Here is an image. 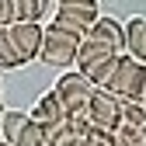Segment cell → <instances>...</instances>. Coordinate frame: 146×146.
Masks as SVG:
<instances>
[{"instance_id":"6da1fadb","label":"cell","mask_w":146,"mask_h":146,"mask_svg":"<svg viewBox=\"0 0 146 146\" xmlns=\"http://www.w3.org/2000/svg\"><path fill=\"white\" fill-rule=\"evenodd\" d=\"M98 21H101V14H98L94 0H59L56 14H52V25L70 31V35H77V38H87Z\"/></svg>"},{"instance_id":"7a4b0ae2","label":"cell","mask_w":146,"mask_h":146,"mask_svg":"<svg viewBox=\"0 0 146 146\" xmlns=\"http://www.w3.org/2000/svg\"><path fill=\"white\" fill-rule=\"evenodd\" d=\"M108 94H115L118 101H146V63L122 56L118 73L108 84Z\"/></svg>"},{"instance_id":"3957f363","label":"cell","mask_w":146,"mask_h":146,"mask_svg":"<svg viewBox=\"0 0 146 146\" xmlns=\"http://www.w3.org/2000/svg\"><path fill=\"white\" fill-rule=\"evenodd\" d=\"M56 98L63 101V108L70 115H80V111H87V104H90V98H94V84H90L80 70H70V73H63V77L56 80Z\"/></svg>"},{"instance_id":"277c9868","label":"cell","mask_w":146,"mask_h":146,"mask_svg":"<svg viewBox=\"0 0 146 146\" xmlns=\"http://www.w3.org/2000/svg\"><path fill=\"white\" fill-rule=\"evenodd\" d=\"M80 42L84 38H77V35H70V31H63L56 25H49L38 59L45 66H73V63H77V52H80Z\"/></svg>"},{"instance_id":"5b68a950","label":"cell","mask_w":146,"mask_h":146,"mask_svg":"<svg viewBox=\"0 0 146 146\" xmlns=\"http://www.w3.org/2000/svg\"><path fill=\"white\" fill-rule=\"evenodd\" d=\"M87 125H90V132H115L122 125V101L98 87L87 104Z\"/></svg>"},{"instance_id":"8992f818","label":"cell","mask_w":146,"mask_h":146,"mask_svg":"<svg viewBox=\"0 0 146 146\" xmlns=\"http://www.w3.org/2000/svg\"><path fill=\"white\" fill-rule=\"evenodd\" d=\"M7 35H11V45H14V52H17V59H21V66L42 56V42H45V28H42V25L14 21V25L7 28Z\"/></svg>"},{"instance_id":"52a82bcc","label":"cell","mask_w":146,"mask_h":146,"mask_svg":"<svg viewBox=\"0 0 146 146\" xmlns=\"http://www.w3.org/2000/svg\"><path fill=\"white\" fill-rule=\"evenodd\" d=\"M122 56H125V52H111V56H101V59H94V63L80 66V73H84V77L94 84V87L108 90L111 77H115V73H118V66H122Z\"/></svg>"},{"instance_id":"ba28073f","label":"cell","mask_w":146,"mask_h":146,"mask_svg":"<svg viewBox=\"0 0 146 146\" xmlns=\"http://www.w3.org/2000/svg\"><path fill=\"white\" fill-rule=\"evenodd\" d=\"M87 38H98L104 45H111L115 52H125V25H118L115 17H101V21L90 28Z\"/></svg>"},{"instance_id":"9c48e42d","label":"cell","mask_w":146,"mask_h":146,"mask_svg":"<svg viewBox=\"0 0 146 146\" xmlns=\"http://www.w3.org/2000/svg\"><path fill=\"white\" fill-rule=\"evenodd\" d=\"M125 56L146 63V17H132L125 25Z\"/></svg>"},{"instance_id":"30bf717a","label":"cell","mask_w":146,"mask_h":146,"mask_svg":"<svg viewBox=\"0 0 146 146\" xmlns=\"http://www.w3.org/2000/svg\"><path fill=\"white\" fill-rule=\"evenodd\" d=\"M11 4H14V21L38 25L42 17L52 14V0H11Z\"/></svg>"},{"instance_id":"8fae6325","label":"cell","mask_w":146,"mask_h":146,"mask_svg":"<svg viewBox=\"0 0 146 146\" xmlns=\"http://www.w3.org/2000/svg\"><path fill=\"white\" fill-rule=\"evenodd\" d=\"M31 122V115H25V111H14V108H4L0 111V132H4V143H17L21 139V132H25V125Z\"/></svg>"},{"instance_id":"7c38bea8","label":"cell","mask_w":146,"mask_h":146,"mask_svg":"<svg viewBox=\"0 0 146 146\" xmlns=\"http://www.w3.org/2000/svg\"><path fill=\"white\" fill-rule=\"evenodd\" d=\"M111 45H104V42H98V38H84L80 42V52H77V63L80 66H87V63H94V59H101V56H111Z\"/></svg>"},{"instance_id":"4fadbf2b","label":"cell","mask_w":146,"mask_h":146,"mask_svg":"<svg viewBox=\"0 0 146 146\" xmlns=\"http://www.w3.org/2000/svg\"><path fill=\"white\" fill-rule=\"evenodd\" d=\"M122 125L125 129H143L146 125V104L143 101H122Z\"/></svg>"},{"instance_id":"5bb4252c","label":"cell","mask_w":146,"mask_h":146,"mask_svg":"<svg viewBox=\"0 0 146 146\" xmlns=\"http://www.w3.org/2000/svg\"><path fill=\"white\" fill-rule=\"evenodd\" d=\"M14 146H52V139H49V132H45V125H38V122H28L25 125V132H21V139H17Z\"/></svg>"},{"instance_id":"9a60e30c","label":"cell","mask_w":146,"mask_h":146,"mask_svg":"<svg viewBox=\"0 0 146 146\" xmlns=\"http://www.w3.org/2000/svg\"><path fill=\"white\" fill-rule=\"evenodd\" d=\"M17 66H21V59L11 45V35H7V28H0V70H17Z\"/></svg>"},{"instance_id":"2e32d148","label":"cell","mask_w":146,"mask_h":146,"mask_svg":"<svg viewBox=\"0 0 146 146\" xmlns=\"http://www.w3.org/2000/svg\"><path fill=\"white\" fill-rule=\"evenodd\" d=\"M115 143L118 146H146V125L143 129H125V125H118L115 129Z\"/></svg>"},{"instance_id":"e0dca14e","label":"cell","mask_w":146,"mask_h":146,"mask_svg":"<svg viewBox=\"0 0 146 146\" xmlns=\"http://www.w3.org/2000/svg\"><path fill=\"white\" fill-rule=\"evenodd\" d=\"M11 25H14V4L0 0V28H11Z\"/></svg>"},{"instance_id":"ac0fdd59","label":"cell","mask_w":146,"mask_h":146,"mask_svg":"<svg viewBox=\"0 0 146 146\" xmlns=\"http://www.w3.org/2000/svg\"><path fill=\"white\" fill-rule=\"evenodd\" d=\"M90 146H118L115 132H90Z\"/></svg>"},{"instance_id":"d6986e66","label":"cell","mask_w":146,"mask_h":146,"mask_svg":"<svg viewBox=\"0 0 146 146\" xmlns=\"http://www.w3.org/2000/svg\"><path fill=\"white\" fill-rule=\"evenodd\" d=\"M0 146H4V132H0Z\"/></svg>"},{"instance_id":"ffe728a7","label":"cell","mask_w":146,"mask_h":146,"mask_svg":"<svg viewBox=\"0 0 146 146\" xmlns=\"http://www.w3.org/2000/svg\"><path fill=\"white\" fill-rule=\"evenodd\" d=\"M4 146H11V143H4Z\"/></svg>"},{"instance_id":"44dd1931","label":"cell","mask_w":146,"mask_h":146,"mask_svg":"<svg viewBox=\"0 0 146 146\" xmlns=\"http://www.w3.org/2000/svg\"><path fill=\"white\" fill-rule=\"evenodd\" d=\"M143 104H146V101H143Z\"/></svg>"}]
</instances>
